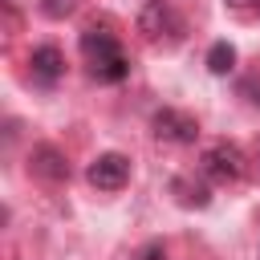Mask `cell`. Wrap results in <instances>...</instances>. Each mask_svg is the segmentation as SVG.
I'll return each instance as SVG.
<instances>
[{"label": "cell", "instance_id": "obj_13", "mask_svg": "<svg viewBox=\"0 0 260 260\" xmlns=\"http://www.w3.org/2000/svg\"><path fill=\"white\" fill-rule=\"evenodd\" d=\"M228 8H236V12H244V8H252V4H260V0H223Z\"/></svg>", "mask_w": 260, "mask_h": 260}, {"label": "cell", "instance_id": "obj_7", "mask_svg": "<svg viewBox=\"0 0 260 260\" xmlns=\"http://www.w3.org/2000/svg\"><path fill=\"white\" fill-rule=\"evenodd\" d=\"M28 65H32V81H41V85H53V81L65 73V57H61L57 45H41V49H32Z\"/></svg>", "mask_w": 260, "mask_h": 260}, {"label": "cell", "instance_id": "obj_1", "mask_svg": "<svg viewBox=\"0 0 260 260\" xmlns=\"http://www.w3.org/2000/svg\"><path fill=\"white\" fill-rule=\"evenodd\" d=\"M81 57H85V65H89V77H93V81L114 85V81H122V77L130 73V61H126V53H122L118 37H114V32H106V28H98V24L81 32Z\"/></svg>", "mask_w": 260, "mask_h": 260}, {"label": "cell", "instance_id": "obj_2", "mask_svg": "<svg viewBox=\"0 0 260 260\" xmlns=\"http://www.w3.org/2000/svg\"><path fill=\"white\" fill-rule=\"evenodd\" d=\"M138 32L150 45H171V41L183 37V16L175 12L171 0H146L142 12H138Z\"/></svg>", "mask_w": 260, "mask_h": 260}, {"label": "cell", "instance_id": "obj_12", "mask_svg": "<svg viewBox=\"0 0 260 260\" xmlns=\"http://www.w3.org/2000/svg\"><path fill=\"white\" fill-rule=\"evenodd\" d=\"M134 260H167V252H162V244H146Z\"/></svg>", "mask_w": 260, "mask_h": 260}, {"label": "cell", "instance_id": "obj_4", "mask_svg": "<svg viewBox=\"0 0 260 260\" xmlns=\"http://www.w3.org/2000/svg\"><path fill=\"white\" fill-rule=\"evenodd\" d=\"M89 183L98 187V191H122L126 183H130V158L126 154H118V150H106V154H98L93 162H89Z\"/></svg>", "mask_w": 260, "mask_h": 260}, {"label": "cell", "instance_id": "obj_11", "mask_svg": "<svg viewBox=\"0 0 260 260\" xmlns=\"http://www.w3.org/2000/svg\"><path fill=\"white\" fill-rule=\"evenodd\" d=\"M236 89H240V98H244L248 106H256V110H260V77H244Z\"/></svg>", "mask_w": 260, "mask_h": 260}, {"label": "cell", "instance_id": "obj_6", "mask_svg": "<svg viewBox=\"0 0 260 260\" xmlns=\"http://www.w3.org/2000/svg\"><path fill=\"white\" fill-rule=\"evenodd\" d=\"M28 171L32 175H41V179H49V183H61V179H69V162H65V154L57 150V146H32V154H28Z\"/></svg>", "mask_w": 260, "mask_h": 260}, {"label": "cell", "instance_id": "obj_9", "mask_svg": "<svg viewBox=\"0 0 260 260\" xmlns=\"http://www.w3.org/2000/svg\"><path fill=\"white\" fill-rule=\"evenodd\" d=\"M207 69L211 73H232L236 69V45H228V41H215L211 49H207Z\"/></svg>", "mask_w": 260, "mask_h": 260}, {"label": "cell", "instance_id": "obj_5", "mask_svg": "<svg viewBox=\"0 0 260 260\" xmlns=\"http://www.w3.org/2000/svg\"><path fill=\"white\" fill-rule=\"evenodd\" d=\"M154 138H162V142H179V146H187V142H195L199 138V122L191 118V114H183V110H158L154 114Z\"/></svg>", "mask_w": 260, "mask_h": 260}, {"label": "cell", "instance_id": "obj_14", "mask_svg": "<svg viewBox=\"0 0 260 260\" xmlns=\"http://www.w3.org/2000/svg\"><path fill=\"white\" fill-rule=\"evenodd\" d=\"M256 12H260V4H256Z\"/></svg>", "mask_w": 260, "mask_h": 260}, {"label": "cell", "instance_id": "obj_10", "mask_svg": "<svg viewBox=\"0 0 260 260\" xmlns=\"http://www.w3.org/2000/svg\"><path fill=\"white\" fill-rule=\"evenodd\" d=\"M77 4H81V0H41V12H45L49 20H65Z\"/></svg>", "mask_w": 260, "mask_h": 260}, {"label": "cell", "instance_id": "obj_3", "mask_svg": "<svg viewBox=\"0 0 260 260\" xmlns=\"http://www.w3.org/2000/svg\"><path fill=\"white\" fill-rule=\"evenodd\" d=\"M203 175L207 179H215V183H236L240 175H244V150L236 146V142H215V146H207L203 150Z\"/></svg>", "mask_w": 260, "mask_h": 260}, {"label": "cell", "instance_id": "obj_8", "mask_svg": "<svg viewBox=\"0 0 260 260\" xmlns=\"http://www.w3.org/2000/svg\"><path fill=\"white\" fill-rule=\"evenodd\" d=\"M171 191H175V199H179L183 207H207V203H211L207 183H195V179H187V175H179V179L171 183Z\"/></svg>", "mask_w": 260, "mask_h": 260}]
</instances>
